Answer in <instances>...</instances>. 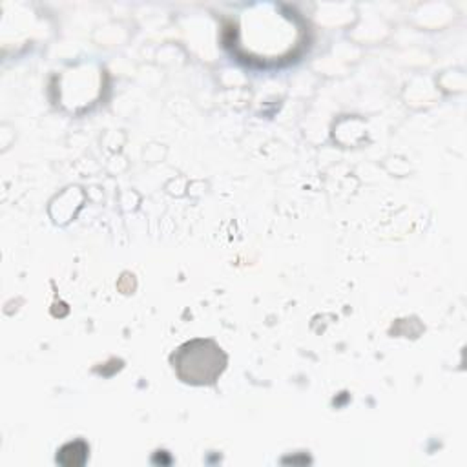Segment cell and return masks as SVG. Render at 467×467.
<instances>
[{
  "instance_id": "obj_1",
  "label": "cell",
  "mask_w": 467,
  "mask_h": 467,
  "mask_svg": "<svg viewBox=\"0 0 467 467\" xmlns=\"http://www.w3.org/2000/svg\"><path fill=\"white\" fill-rule=\"evenodd\" d=\"M171 363L182 381L206 385L221 376L226 365V356L213 341L193 339L175 350Z\"/></svg>"
}]
</instances>
